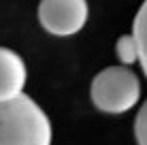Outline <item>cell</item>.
<instances>
[{
    "mask_svg": "<svg viewBox=\"0 0 147 145\" xmlns=\"http://www.w3.org/2000/svg\"><path fill=\"white\" fill-rule=\"evenodd\" d=\"M92 103L105 113H126L141 98V81L128 66H109L92 81Z\"/></svg>",
    "mask_w": 147,
    "mask_h": 145,
    "instance_id": "7a4b0ae2",
    "label": "cell"
},
{
    "mask_svg": "<svg viewBox=\"0 0 147 145\" xmlns=\"http://www.w3.org/2000/svg\"><path fill=\"white\" fill-rule=\"evenodd\" d=\"M47 113L26 94L0 103V145H51Z\"/></svg>",
    "mask_w": 147,
    "mask_h": 145,
    "instance_id": "6da1fadb",
    "label": "cell"
},
{
    "mask_svg": "<svg viewBox=\"0 0 147 145\" xmlns=\"http://www.w3.org/2000/svg\"><path fill=\"white\" fill-rule=\"evenodd\" d=\"M134 137L139 145H147V100L143 103V107L139 109L134 119Z\"/></svg>",
    "mask_w": 147,
    "mask_h": 145,
    "instance_id": "52a82bcc",
    "label": "cell"
},
{
    "mask_svg": "<svg viewBox=\"0 0 147 145\" xmlns=\"http://www.w3.org/2000/svg\"><path fill=\"white\" fill-rule=\"evenodd\" d=\"M115 51H117V58L121 64H134L136 60H139V47H136V41L132 34H124V36H119L117 45H115Z\"/></svg>",
    "mask_w": 147,
    "mask_h": 145,
    "instance_id": "8992f818",
    "label": "cell"
},
{
    "mask_svg": "<svg viewBox=\"0 0 147 145\" xmlns=\"http://www.w3.org/2000/svg\"><path fill=\"white\" fill-rule=\"evenodd\" d=\"M28 71L22 56L9 47H0V103L24 94Z\"/></svg>",
    "mask_w": 147,
    "mask_h": 145,
    "instance_id": "277c9868",
    "label": "cell"
},
{
    "mask_svg": "<svg viewBox=\"0 0 147 145\" xmlns=\"http://www.w3.org/2000/svg\"><path fill=\"white\" fill-rule=\"evenodd\" d=\"M132 36L139 47V62L147 77V0L141 4V9L136 11L134 24H132Z\"/></svg>",
    "mask_w": 147,
    "mask_h": 145,
    "instance_id": "5b68a950",
    "label": "cell"
},
{
    "mask_svg": "<svg viewBox=\"0 0 147 145\" xmlns=\"http://www.w3.org/2000/svg\"><path fill=\"white\" fill-rule=\"evenodd\" d=\"M88 0H40L38 22L53 36H73L88 22Z\"/></svg>",
    "mask_w": 147,
    "mask_h": 145,
    "instance_id": "3957f363",
    "label": "cell"
}]
</instances>
